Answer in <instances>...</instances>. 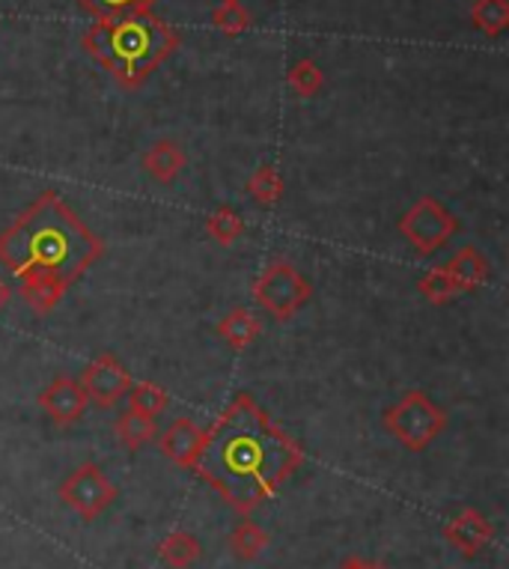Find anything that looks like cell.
Masks as SVG:
<instances>
[{
    "mask_svg": "<svg viewBox=\"0 0 509 569\" xmlns=\"http://www.w3.org/2000/svg\"><path fill=\"white\" fill-rule=\"evenodd\" d=\"M305 462V450L260 409L250 393H236L203 430L194 471L239 513L257 510Z\"/></svg>",
    "mask_w": 509,
    "mask_h": 569,
    "instance_id": "obj_1",
    "label": "cell"
},
{
    "mask_svg": "<svg viewBox=\"0 0 509 569\" xmlns=\"http://www.w3.org/2000/svg\"><path fill=\"white\" fill-rule=\"evenodd\" d=\"M102 253V239L57 191L33 200L0 233V266L19 280L21 299L39 317L51 313Z\"/></svg>",
    "mask_w": 509,
    "mask_h": 569,
    "instance_id": "obj_2",
    "label": "cell"
},
{
    "mask_svg": "<svg viewBox=\"0 0 509 569\" xmlns=\"http://www.w3.org/2000/svg\"><path fill=\"white\" fill-rule=\"evenodd\" d=\"M87 51L108 66L126 87H140L147 76L179 46V37L164 21L147 16L104 19L83 37Z\"/></svg>",
    "mask_w": 509,
    "mask_h": 569,
    "instance_id": "obj_3",
    "label": "cell"
},
{
    "mask_svg": "<svg viewBox=\"0 0 509 569\" xmlns=\"http://www.w3.org/2000/svg\"><path fill=\"white\" fill-rule=\"evenodd\" d=\"M385 430L406 450L420 453L447 430V411L429 393L406 391L385 411Z\"/></svg>",
    "mask_w": 509,
    "mask_h": 569,
    "instance_id": "obj_4",
    "label": "cell"
},
{
    "mask_svg": "<svg viewBox=\"0 0 509 569\" xmlns=\"http://www.w3.org/2000/svg\"><path fill=\"white\" fill-rule=\"evenodd\" d=\"M310 280L287 260H271L253 280V299L271 319L287 322L310 301Z\"/></svg>",
    "mask_w": 509,
    "mask_h": 569,
    "instance_id": "obj_5",
    "label": "cell"
},
{
    "mask_svg": "<svg viewBox=\"0 0 509 569\" xmlns=\"http://www.w3.org/2000/svg\"><path fill=\"white\" fill-rule=\"evenodd\" d=\"M399 233L420 257H432L459 233V221L441 200L423 194L399 218Z\"/></svg>",
    "mask_w": 509,
    "mask_h": 569,
    "instance_id": "obj_6",
    "label": "cell"
},
{
    "mask_svg": "<svg viewBox=\"0 0 509 569\" xmlns=\"http://www.w3.org/2000/svg\"><path fill=\"white\" fill-rule=\"evenodd\" d=\"M60 501L83 522H96L117 501V486L96 462H83L60 483Z\"/></svg>",
    "mask_w": 509,
    "mask_h": 569,
    "instance_id": "obj_7",
    "label": "cell"
},
{
    "mask_svg": "<svg viewBox=\"0 0 509 569\" xmlns=\"http://www.w3.org/2000/svg\"><path fill=\"white\" fill-rule=\"evenodd\" d=\"M81 388L87 393V400H93L102 409H113L129 393L131 376L113 355H99L83 370Z\"/></svg>",
    "mask_w": 509,
    "mask_h": 569,
    "instance_id": "obj_8",
    "label": "cell"
},
{
    "mask_svg": "<svg viewBox=\"0 0 509 569\" xmlns=\"http://www.w3.org/2000/svg\"><path fill=\"white\" fill-rule=\"evenodd\" d=\"M39 406L48 418L60 423V427H72L83 418V411L90 406L87 393H83L81 382L72 376H57L54 382L48 385L46 391L39 393Z\"/></svg>",
    "mask_w": 509,
    "mask_h": 569,
    "instance_id": "obj_9",
    "label": "cell"
},
{
    "mask_svg": "<svg viewBox=\"0 0 509 569\" xmlns=\"http://www.w3.org/2000/svg\"><path fill=\"white\" fill-rule=\"evenodd\" d=\"M445 537L459 555H465V558H477V555L489 546L491 537H495V525H491L480 510L468 507V510L456 513L453 519L445 525Z\"/></svg>",
    "mask_w": 509,
    "mask_h": 569,
    "instance_id": "obj_10",
    "label": "cell"
},
{
    "mask_svg": "<svg viewBox=\"0 0 509 569\" xmlns=\"http://www.w3.org/2000/svg\"><path fill=\"white\" fill-rule=\"evenodd\" d=\"M158 448L170 462H177L182 468H194L200 448H203V430L191 418H177L167 427L164 436L158 439Z\"/></svg>",
    "mask_w": 509,
    "mask_h": 569,
    "instance_id": "obj_11",
    "label": "cell"
},
{
    "mask_svg": "<svg viewBox=\"0 0 509 569\" xmlns=\"http://www.w3.org/2000/svg\"><path fill=\"white\" fill-rule=\"evenodd\" d=\"M447 274L453 280L456 292H468V290H477L482 287L486 280H489L491 269H489V260H486V253L477 251L473 244H465L459 251L445 262Z\"/></svg>",
    "mask_w": 509,
    "mask_h": 569,
    "instance_id": "obj_12",
    "label": "cell"
},
{
    "mask_svg": "<svg viewBox=\"0 0 509 569\" xmlns=\"http://www.w3.org/2000/svg\"><path fill=\"white\" fill-rule=\"evenodd\" d=\"M143 170L161 186H170L186 170V152L173 140H158L156 147L143 156Z\"/></svg>",
    "mask_w": 509,
    "mask_h": 569,
    "instance_id": "obj_13",
    "label": "cell"
},
{
    "mask_svg": "<svg viewBox=\"0 0 509 569\" xmlns=\"http://www.w3.org/2000/svg\"><path fill=\"white\" fill-rule=\"evenodd\" d=\"M218 335H221L236 352H244V349L257 343V337L262 335V322L253 317L250 310L236 308L218 322Z\"/></svg>",
    "mask_w": 509,
    "mask_h": 569,
    "instance_id": "obj_14",
    "label": "cell"
},
{
    "mask_svg": "<svg viewBox=\"0 0 509 569\" xmlns=\"http://www.w3.org/2000/svg\"><path fill=\"white\" fill-rule=\"evenodd\" d=\"M203 555V546L191 531H173L167 533L164 542L158 546V558L164 560L170 569H188L194 567Z\"/></svg>",
    "mask_w": 509,
    "mask_h": 569,
    "instance_id": "obj_15",
    "label": "cell"
},
{
    "mask_svg": "<svg viewBox=\"0 0 509 569\" xmlns=\"http://www.w3.org/2000/svg\"><path fill=\"white\" fill-rule=\"evenodd\" d=\"M113 432H117V439L126 445L129 450H140L143 445H149V441L156 439V420L152 418H143V415H138V411H122L120 418H117V423H113Z\"/></svg>",
    "mask_w": 509,
    "mask_h": 569,
    "instance_id": "obj_16",
    "label": "cell"
},
{
    "mask_svg": "<svg viewBox=\"0 0 509 569\" xmlns=\"http://www.w3.org/2000/svg\"><path fill=\"white\" fill-rule=\"evenodd\" d=\"M126 397H129L131 411H138V415L152 420L161 418V415L167 411V406H170V397H167L164 388H158V385L152 382H131Z\"/></svg>",
    "mask_w": 509,
    "mask_h": 569,
    "instance_id": "obj_17",
    "label": "cell"
},
{
    "mask_svg": "<svg viewBox=\"0 0 509 569\" xmlns=\"http://www.w3.org/2000/svg\"><path fill=\"white\" fill-rule=\"evenodd\" d=\"M248 191L262 209H271V206H278L283 200L287 186H283V177L278 173V168H257L253 177L248 179Z\"/></svg>",
    "mask_w": 509,
    "mask_h": 569,
    "instance_id": "obj_18",
    "label": "cell"
},
{
    "mask_svg": "<svg viewBox=\"0 0 509 569\" xmlns=\"http://www.w3.org/2000/svg\"><path fill=\"white\" fill-rule=\"evenodd\" d=\"M230 549L239 560H257L262 551L269 549V533L262 531L257 522H241L236 531L230 533Z\"/></svg>",
    "mask_w": 509,
    "mask_h": 569,
    "instance_id": "obj_19",
    "label": "cell"
},
{
    "mask_svg": "<svg viewBox=\"0 0 509 569\" xmlns=\"http://www.w3.org/2000/svg\"><path fill=\"white\" fill-rule=\"evenodd\" d=\"M206 233L212 236L218 244H223V248H230V244L239 242L241 233H244V221H241L236 209L221 206V209H214L212 216L206 218Z\"/></svg>",
    "mask_w": 509,
    "mask_h": 569,
    "instance_id": "obj_20",
    "label": "cell"
},
{
    "mask_svg": "<svg viewBox=\"0 0 509 569\" xmlns=\"http://www.w3.org/2000/svg\"><path fill=\"white\" fill-rule=\"evenodd\" d=\"M81 7H87L102 19H122V16H147L156 0H78Z\"/></svg>",
    "mask_w": 509,
    "mask_h": 569,
    "instance_id": "obj_21",
    "label": "cell"
},
{
    "mask_svg": "<svg viewBox=\"0 0 509 569\" xmlns=\"http://www.w3.org/2000/svg\"><path fill=\"white\" fill-rule=\"evenodd\" d=\"M417 290H420V296L429 301V305H447V301L453 299V296H459L453 287V280H450V274H447L445 266H436V269H429L423 278H420V283H417Z\"/></svg>",
    "mask_w": 509,
    "mask_h": 569,
    "instance_id": "obj_22",
    "label": "cell"
},
{
    "mask_svg": "<svg viewBox=\"0 0 509 569\" xmlns=\"http://www.w3.org/2000/svg\"><path fill=\"white\" fill-rule=\"evenodd\" d=\"M473 21H477V28L486 30L489 37H498L500 30L509 24L507 0H477V3H473Z\"/></svg>",
    "mask_w": 509,
    "mask_h": 569,
    "instance_id": "obj_23",
    "label": "cell"
},
{
    "mask_svg": "<svg viewBox=\"0 0 509 569\" xmlns=\"http://www.w3.org/2000/svg\"><path fill=\"white\" fill-rule=\"evenodd\" d=\"M289 87L296 90L298 96H313L319 87H322V72L313 60H301L289 69Z\"/></svg>",
    "mask_w": 509,
    "mask_h": 569,
    "instance_id": "obj_24",
    "label": "cell"
},
{
    "mask_svg": "<svg viewBox=\"0 0 509 569\" xmlns=\"http://www.w3.org/2000/svg\"><path fill=\"white\" fill-rule=\"evenodd\" d=\"M214 24L223 30V33H230V37H236V33H241V30L248 28L250 24V16L244 7H239L236 0H223V7L218 12H214Z\"/></svg>",
    "mask_w": 509,
    "mask_h": 569,
    "instance_id": "obj_25",
    "label": "cell"
},
{
    "mask_svg": "<svg viewBox=\"0 0 509 569\" xmlns=\"http://www.w3.org/2000/svg\"><path fill=\"white\" fill-rule=\"evenodd\" d=\"M337 569H370V560H363V558H358V555H352V558H346Z\"/></svg>",
    "mask_w": 509,
    "mask_h": 569,
    "instance_id": "obj_26",
    "label": "cell"
},
{
    "mask_svg": "<svg viewBox=\"0 0 509 569\" xmlns=\"http://www.w3.org/2000/svg\"><path fill=\"white\" fill-rule=\"evenodd\" d=\"M7 305H10V287L0 280V313H3V308H7Z\"/></svg>",
    "mask_w": 509,
    "mask_h": 569,
    "instance_id": "obj_27",
    "label": "cell"
},
{
    "mask_svg": "<svg viewBox=\"0 0 509 569\" xmlns=\"http://www.w3.org/2000/svg\"><path fill=\"white\" fill-rule=\"evenodd\" d=\"M370 569H388L385 563H370Z\"/></svg>",
    "mask_w": 509,
    "mask_h": 569,
    "instance_id": "obj_28",
    "label": "cell"
}]
</instances>
